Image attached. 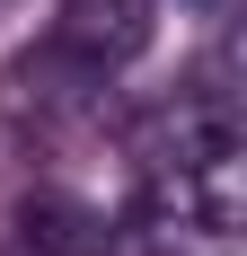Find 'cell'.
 <instances>
[{"mask_svg": "<svg viewBox=\"0 0 247 256\" xmlns=\"http://www.w3.org/2000/svg\"><path fill=\"white\" fill-rule=\"evenodd\" d=\"M98 256H221V238L186 230V221H168V212H142V221H124V230H106Z\"/></svg>", "mask_w": 247, "mask_h": 256, "instance_id": "cell-3", "label": "cell"}, {"mask_svg": "<svg viewBox=\"0 0 247 256\" xmlns=\"http://www.w3.org/2000/svg\"><path fill=\"white\" fill-rule=\"evenodd\" d=\"M142 44H150V0H62V18H53V53L98 80L124 71Z\"/></svg>", "mask_w": 247, "mask_h": 256, "instance_id": "cell-1", "label": "cell"}, {"mask_svg": "<svg viewBox=\"0 0 247 256\" xmlns=\"http://www.w3.org/2000/svg\"><path fill=\"white\" fill-rule=\"evenodd\" d=\"M18 248L26 256H98L106 248V212H88L80 194H26L18 204Z\"/></svg>", "mask_w": 247, "mask_h": 256, "instance_id": "cell-2", "label": "cell"}, {"mask_svg": "<svg viewBox=\"0 0 247 256\" xmlns=\"http://www.w3.org/2000/svg\"><path fill=\"white\" fill-rule=\"evenodd\" d=\"M0 9H9V0H0Z\"/></svg>", "mask_w": 247, "mask_h": 256, "instance_id": "cell-4", "label": "cell"}]
</instances>
